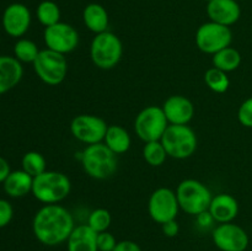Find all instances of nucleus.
Returning a JSON list of instances; mask_svg holds the SVG:
<instances>
[{"label": "nucleus", "mask_w": 252, "mask_h": 251, "mask_svg": "<svg viewBox=\"0 0 252 251\" xmlns=\"http://www.w3.org/2000/svg\"><path fill=\"white\" fill-rule=\"evenodd\" d=\"M75 228L70 212L59 204H46L37 211L32 230L41 244L57 246L65 243Z\"/></svg>", "instance_id": "obj_1"}, {"label": "nucleus", "mask_w": 252, "mask_h": 251, "mask_svg": "<svg viewBox=\"0 0 252 251\" xmlns=\"http://www.w3.org/2000/svg\"><path fill=\"white\" fill-rule=\"evenodd\" d=\"M212 62L216 68L229 73V71H234L239 68L241 63V54L238 49L229 46L213 54Z\"/></svg>", "instance_id": "obj_23"}, {"label": "nucleus", "mask_w": 252, "mask_h": 251, "mask_svg": "<svg viewBox=\"0 0 252 251\" xmlns=\"http://www.w3.org/2000/svg\"><path fill=\"white\" fill-rule=\"evenodd\" d=\"M83 20L85 26L94 33H101L107 31L108 14L107 10L97 2L86 5L83 11Z\"/></svg>", "instance_id": "obj_21"}, {"label": "nucleus", "mask_w": 252, "mask_h": 251, "mask_svg": "<svg viewBox=\"0 0 252 251\" xmlns=\"http://www.w3.org/2000/svg\"><path fill=\"white\" fill-rule=\"evenodd\" d=\"M31 25V12L29 7L20 2H14L2 14V27L11 37L24 36Z\"/></svg>", "instance_id": "obj_14"}, {"label": "nucleus", "mask_w": 252, "mask_h": 251, "mask_svg": "<svg viewBox=\"0 0 252 251\" xmlns=\"http://www.w3.org/2000/svg\"><path fill=\"white\" fill-rule=\"evenodd\" d=\"M37 19L43 26L49 27L61 21V9L51 0H44L37 6Z\"/></svg>", "instance_id": "obj_24"}, {"label": "nucleus", "mask_w": 252, "mask_h": 251, "mask_svg": "<svg viewBox=\"0 0 252 251\" xmlns=\"http://www.w3.org/2000/svg\"><path fill=\"white\" fill-rule=\"evenodd\" d=\"M213 243L220 251H245L249 246V235L238 224L221 223L212 234Z\"/></svg>", "instance_id": "obj_13"}, {"label": "nucleus", "mask_w": 252, "mask_h": 251, "mask_svg": "<svg viewBox=\"0 0 252 251\" xmlns=\"http://www.w3.org/2000/svg\"><path fill=\"white\" fill-rule=\"evenodd\" d=\"M47 48L65 56L75 51L79 44V33L71 25L61 22L46 27L43 33Z\"/></svg>", "instance_id": "obj_12"}, {"label": "nucleus", "mask_w": 252, "mask_h": 251, "mask_svg": "<svg viewBox=\"0 0 252 251\" xmlns=\"http://www.w3.org/2000/svg\"><path fill=\"white\" fill-rule=\"evenodd\" d=\"M161 229H162V233H164V235L169 236V238H174V236H176L177 234H179L180 225H179V223H177V221L174 219V220L166 221V223L162 224Z\"/></svg>", "instance_id": "obj_33"}, {"label": "nucleus", "mask_w": 252, "mask_h": 251, "mask_svg": "<svg viewBox=\"0 0 252 251\" xmlns=\"http://www.w3.org/2000/svg\"><path fill=\"white\" fill-rule=\"evenodd\" d=\"M180 211V204L177 201L176 192L167 187H160L155 189L149 197L148 212L150 218L159 224L176 219Z\"/></svg>", "instance_id": "obj_10"}, {"label": "nucleus", "mask_w": 252, "mask_h": 251, "mask_svg": "<svg viewBox=\"0 0 252 251\" xmlns=\"http://www.w3.org/2000/svg\"><path fill=\"white\" fill-rule=\"evenodd\" d=\"M169 125H189L194 116V106L189 98L182 95H172L162 105Z\"/></svg>", "instance_id": "obj_15"}, {"label": "nucleus", "mask_w": 252, "mask_h": 251, "mask_svg": "<svg viewBox=\"0 0 252 251\" xmlns=\"http://www.w3.org/2000/svg\"><path fill=\"white\" fill-rule=\"evenodd\" d=\"M176 197L180 209L191 216H198L202 212L208 211L213 198L208 187L194 179H187L180 182L176 189Z\"/></svg>", "instance_id": "obj_6"}, {"label": "nucleus", "mask_w": 252, "mask_h": 251, "mask_svg": "<svg viewBox=\"0 0 252 251\" xmlns=\"http://www.w3.org/2000/svg\"><path fill=\"white\" fill-rule=\"evenodd\" d=\"M32 64L37 76L51 86L63 83L68 73V61L65 56L48 48L39 51L36 61Z\"/></svg>", "instance_id": "obj_7"}, {"label": "nucleus", "mask_w": 252, "mask_h": 251, "mask_svg": "<svg viewBox=\"0 0 252 251\" xmlns=\"http://www.w3.org/2000/svg\"><path fill=\"white\" fill-rule=\"evenodd\" d=\"M123 56V44L120 37L113 32L105 31L94 37L90 46V57L93 63L103 70L113 69Z\"/></svg>", "instance_id": "obj_4"}, {"label": "nucleus", "mask_w": 252, "mask_h": 251, "mask_svg": "<svg viewBox=\"0 0 252 251\" xmlns=\"http://www.w3.org/2000/svg\"><path fill=\"white\" fill-rule=\"evenodd\" d=\"M111 221H112V217L111 213L105 208H97L94 209L88 218V225L93 229L95 233H102V231H107L110 228Z\"/></svg>", "instance_id": "obj_29"}, {"label": "nucleus", "mask_w": 252, "mask_h": 251, "mask_svg": "<svg viewBox=\"0 0 252 251\" xmlns=\"http://www.w3.org/2000/svg\"><path fill=\"white\" fill-rule=\"evenodd\" d=\"M113 251H142L140 246L132 240L118 241Z\"/></svg>", "instance_id": "obj_35"}, {"label": "nucleus", "mask_w": 252, "mask_h": 251, "mask_svg": "<svg viewBox=\"0 0 252 251\" xmlns=\"http://www.w3.org/2000/svg\"><path fill=\"white\" fill-rule=\"evenodd\" d=\"M24 68L15 57L0 56V95L14 89L21 81Z\"/></svg>", "instance_id": "obj_18"}, {"label": "nucleus", "mask_w": 252, "mask_h": 251, "mask_svg": "<svg viewBox=\"0 0 252 251\" xmlns=\"http://www.w3.org/2000/svg\"><path fill=\"white\" fill-rule=\"evenodd\" d=\"M15 58L24 63H33L39 53L37 44L31 39L22 38L15 43L14 47Z\"/></svg>", "instance_id": "obj_28"}, {"label": "nucleus", "mask_w": 252, "mask_h": 251, "mask_svg": "<svg viewBox=\"0 0 252 251\" xmlns=\"http://www.w3.org/2000/svg\"><path fill=\"white\" fill-rule=\"evenodd\" d=\"M207 14L211 21L231 26L240 19L241 7L236 0H212L207 5Z\"/></svg>", "instance_id": "obj_16"}, {"label": "nucleus", "mask_w": 252, "mask_h": 251, "mask_svg": "<svg viewBox=\"0 0 252 251\" xmlns=\"http://www.w3.org/2000/svg\"><path fill=\"white\" fill-rule=\"evenodd\" d=\"M233 33L229 26L209 21L201 25L196 32V44L203 53L216 54L230 46Z\"/></svg>", "instance_id": "obj_9"}, {"label": "nucleus", "mask_w": 252, "mask_h": 251, "mask_svg": "<svg viewBox=\"0 0 252 251\" xmlns=\"http://www.w3.org/2000/svg\"><path fill=\"white\" fill-rule=\"evenodd\" d=\"M167 153L174 159H187L197 149V135L187 125H169L160 139Z\"/></svg>", "instance_id": "obj_5"}, {"label": "nucleus", "mask_w": 252, "mask_h": 251, "mask_svg": "<svg viewBox=\"0 0 252 251\" xmlns=\"http://www.w3.org/2000/svg\"><path fill=\"white\" fill-rule=\"evenodd\" d=\"M80 161L84 171L95 180L110 179L117 170V155L105 143L88 145L80 154Z\"/></svg>", "instance_id": "obj_2"}, {"label": "nucleus", "mask_w": 252, "mask_h": 251, "mask_svg": "<svg viewBox=\"0 0 252 251\" xmlns=\"http://www.w3.org/2000/svg\"><path fill=\"white\" fill-rule=\"evenodd\" d=\"M169 122L162 107L148 106L143 108L134 121V130L143 142H154L161 139Z\"/></svg>", "instance_id": "obj_8"}, {"label": "nucleus", "mask_w": 252, "mask_h": 251, "mask_svg": "<svg viewBox=\"0 0 252 251\" xmlns=\"http://www.w3.org/2000/svg\"><path fill=\"white\" fill-rule=\"evenodd\" d=\"M2 184H4V191L6 192V194L14 198H19L32 192L33 177L24 170H16V171L10 172Z\"/></svg>", "instance_id": "obj_20"}, {"label": "nucleus", "mask_w": 252, "mask_h": 251, "mask_svg": "<svg viewBox=\"0 0 252 251\" xmlns=\"http://www.w3.org/2000/svg\"><path fill=\"white\" fill-rule=\"evenodd\" d=\"M204 83L212 91L217 94L225 93L229 89V85H230V80H229L225 71L220 70V69L216 68V66L209 68L206 71V74H204Z\"/></svg>", "instance_id": "obj_25"}, {"label": "nucleus", "mask_w": 252, "mask_h": 251, "mask_svg": "<svg viewBox=\"0 0 252 251\" xmlns=\"http://www.w3.org/2000/svg\"><path fill=\"white\" fill-rule=\"evenodd\" d=\"M238 120L245 127L252 128V96L246 98L239 107Z\"/></svg>", "instance_id": "obj_30"}, {"label": "nucleus", "mask_w": 252, "mask_h": 251, "mask_svg": "<svg viewBox=\"0 0 252 251\" xmlns=\"http://www.w3.org/2000/svg\"><path fill=\"white\" fill-rule=\"evenodd\" d=\"M22 170L32 177H36L46 171L47 162L43 155L38 152H29L22 157Z\"/></svg>", "instance_id": "obj_27"}, {"label": "nucleus", "mask_w": 252, "mask_h": 251, "mask_svg": "<svg viewBox=\"0 0 252 251\" xmlns=\"http://www.w3.org/2000/svg\"><path fill=\"white\" fill-rule=\"evenodd\" d=\"M118 241L115 235L110 231H102L97 234V249L98 251H113Z\"/></svg>", "instance_id": "obj_31"}, {"label": "nucleus", "mask_w": 252, "mask_h": 251, "mask_svg": "<svg viewBox=\"0 0 252 251\" xmlns=\"http://www.w3.org/2000/svg\"><path fill=\"white\" fill-rule=\"evenodd\" d=\"M14 217L12 206L6 199H0V228H4L11 221Z\"/></svg>", "instance_id": "obj_32"}, {"label": "nucleus", "mask_w": 252, "mask_h": 251, "mask_svg": "<svg viewBox=\"0 0 252 251\" xmlns=\"http://www.w3.org/2000/svg\"><path fill=\"white\" fill-rule=\"evenodd\" d=\"M204 1H207V2H209V1H212V0H204Z\"/></svg>", "instance_id": "obj_37"}, {"label": "nucleus", "mask_w": 252, "mask_h": 251, "mask_svg": "<svg viewBox=\"0 0 252 251\" xmlns=\"http://www.w3.org/2000/svg\"><path fill=\"white\" fill-rule=\"evenodd\" d=\"M196 217H197V223H198V225L203 229L211 228V226L213 225L214 221H216L214 220L213 216L209 213V211L202 212V213H199L198 216Z\"/></svg>", "instance_id": "obj_34"}, {"label": "nucleus", "mask_w": 252, "mask_h": 251, "mask_svg": "<svg viewBox=\"0 0 252 251\" xmlns=\"http://www.w3.org/2000/svg\"><path fill=\"white\" fill-rule=\"evenodd\" d=\"M105 120L95 115H79L70 123V132L76 140L85 144H97L105 139L107 132Z\"/></svg>", "instance_id": "obj_11"}, {"label": "nucleus", "mask_w": 252, "mask_h": 251, "mask_svg": "<svg viewBox=\"0 0 252 251\" xmlns=\"http://www.w3.org/2000/svg\"><path fill=\"white\" fill-rule=\"evenodd\" d=\"M10 165L2 157H0V182H4L10 174Z\"/></svg>", "instance_id": "obj_36"}, {"label": "nucleus", "mask_w": 252, "mask_h": 251, "mask_svg": "<svg viewBox=\"0 0 252 251\" xmlns=\"http://www.w3.org/2000/svg\"><path fill=\"white\" fill-rule=\"evenodd\" d=\"M103 142L107 145L108 149L112 150L116 155L128 152L130 144H132V139H130L128 130L123 128L122 126L117 125L108 126Z\"/></svg>", "instance_id": "obj_22"}, {"label": "nucleus", "mask_w": 252, "mask_h": 251, "mask_svg": "<svg viewBox=\"0 0 252 251\" xmlns=\"http://www.w3.org/2000/svg\"><path fill=\"white\" fill-rule=\"evenodd\" d=\"M208 211L217 223H230L238 216L239 203L231 194L219 193L212 198Z\"/></svg>", "instance_id": "obj_17"}, {"label": "nucleus", "mask_w": 252, "mask_h": 251, "mask_svg": "<svg viewBox=\"0 0 252 251\" xmlns=\"http://www.w3.org/2000/svg\"><path fill=\"white\" fill-rule=\"evenodd\" d=\"M68 251H98L97 233L88 224H81L74 228L66 240Z\"/></svg>", "instance_id": "obj_19"}, {"label": "nucleus", "mask_w": 252, "mask_h": 251, "mask_svg": "<svg viewBox=\"0 0 252 251\" xmlns=\"http://www.w3.org/2000/svg\"><path fill=\"white\" fill-rule=\"evenodd\" d=\"M167 153L160 140L145 143L143 148V157L150 166H161L165 162Z\"/></svg>", "instance_id": "obj_26"}, {"label": "nucleus", "mask_w": 252, "mask_h": 251, "mask_svg": "<svg viewBox=\"0 0 252 251\" xmlns=\"http://www.w3.org/2000/svg\"><path fill=\"white\" fill-rule=\"evenodd\" d=\"M71 189L70 180L59 171H44L33 177L32 194L44 204H57L69 196Z\"/></svg>", "instance_id": "obj_3"}]
</instances>
